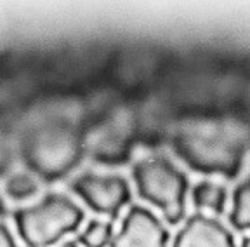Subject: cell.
I'll list each match as a JSON object with an SVG mask.
<instances>
[{"label":"cell","instance_id":"1","mask_svg":"<svg viewBox=\"0 0 250 247\" xmlns=\"http://www.w3.org/2000/svg\"><path fill=\"white\" fill-rule=\"evenodd\" d=\"M176 155L202 174H221L233 180L245 157L247 134L229 120H186L172 136Z\"/></svg>","mask_w":250,"mask_h":247},{"label":"cell","instance_id":"2","mask_svg":"<svg viewBox=\"0 0 250 247\" xmlns=\"http://www.w3.org/2000/svg\"><path fill=\"white\" fill-rule=\"evenodd\" d=\"M20 153L30 174L43 183H54L66 178L85 157V136L68 120H43L23 134Z\"/></svg>","mask_w":250,"mask_h":247},{"label":"cell","instance_id":"3","mask_svg":"<svg viewBox=\"0 0 250 247\" xmlns=\"http://www.w3.org/2000/svg\"><path fill=\"white\" fill-rule=\"evenodd\" d=\"M16 230L26 247H51L83 223L85 212L70 197L49 193L30 207L12 212Z\"/></svg>","mask_w":250,"mask_h":247},{"label":"cell","instance_id":"4","mask_svg":"<svg viewBox=\"0 0 250 247\" xmlns=\"http://www.w3.org/2000/svg\"><path fill=\"white\" fill-rule=\"evenodd\" d=\"M132 178L139 199L160 209L168 225L176 226L186 218L188 178L167 157L156 155L136 162Z\"/></svg>","mask_w":250,"mask_h":247},{"label":"cell","instance_id":"5","mask_svg":"<svg viewBox=\"0 0 250 247\" xmlns=\"http://www.w3.org/2000/svg\"><path fill=\"white\" fill-rule=\"evenodd\" d=\"M137 118L130 110H118L103 120L89 137L85 148L99 164L118 165L129 160L132 143L137 136Z\"/></svg>","mask_w":250,"mask_h":247},{"label":"cell","instance_id":"6","mask_svg":"<svg viewBox=\"0 0 250 247\" xmlns=\"http://www.w3.org/2000/svg\"><path fill=\"white\" fill-rule=\"evenodd\" d=\"M70 190L96 214L108 216L111 223L130 202V186L122 176L83 173L71 180Z\"/></svg>","mask_w":250,"mask_h":247},{"label":"cell","instance_id":"7","mask_svg":"<svg viewBox=\"0 0 250 247\" xmlns=\"http://www.w3.org/2000/svg\"><path fill=\"white\" fill-rule=\"evenodd\" d=\"M167 228L149 209L130 205L109 247H167Z\"/></svg>","mask_w":250,"mask_h":247},{"label":"cell","instance_id":"8","mask_svg":"<svg viewBox=\"0 0 250 247\" xmlns=\"http://www.w3.org/2000/svg\"><path fill=\"white\" fill-rule=\"evenodd\" d=\"M172 247H236V244L221 221L203 212H195L179 230Z\"/></svg>","mask_w":250,"mask_h":247},{"label":"cell","instance_id":"9","mask_svg":"<svg viewBox=\"0 0 250 247\" xmlns=\"http://www.w3.org/2000/svg\"><path fill=\"white\" fill-rule=\"evenodd\" d=\"M191 200L198 212L208 211L214 212L215 216L224 214V207H226L228 193L226 188L212 181H200L193 186L191 190Z\"/></svg>","mask_w":250,"mask_h":247},{"label":"cell","instance_id":"10","mask_svg":"<svg viewBox=\"0 0 250 247\" xmlns=\"http://www.w3.org/2000/svg\"><path fill=\"white\" fill-rule=\"evenodd\" d=\"M229 223L234 230H250V176L234 188Z\"/></svg>","mask_w":250,"mask_h":247},{"label":"cell","instance_id":"11","mask_svg":"<svg viewBox=\"0 0 250 247\" xmlns=\"http://www.w3.org/2000/svg\"><path fill=\"white\" fill-rule=\"evenodd\" d=\"M4 192L12 202H26L40 192V180L28 173L11 174L4 183Z\"/></svg>","mask_w":250,"mask_h":247},{"label":"cell","instance_id":"12","mask_svg":"<svg viewBox=\"0 0 250 247\" xmlns=\"http://www.w3.org/2000/svg\"><path fill=\"white\" fill-rule=\"evenodd\" d=\"M113 237V223L111 221L90 220L85 230L78 235L77 244L83 247H109Z\"/></svg>","mask_w":250,"mask_h":247},{"label":"cell","instance_id":"13","mask_svg":"<svg viewBox=\"0 0 250 247\" xmlns=\"http://www.w3.org/2000/svg\"><path fill=\"white\" fill-rule=\"evenodd\" d=\"M12 162V150L9 148L5 137L0 134V176L7 173V169L11 167Z\"/></svg>","mask_w":250,"mask_h":247},{"label":"cell","instance_id":"14","mask_svg":"<svg viewBox=\"0 0 250 247\" xmlns=\"http://www.w3.org/2000/svg\"><path fill=\"white\" fill-rule=\"evenodd\" d=\"M0 247H20L16 244L11 228L4 221H0Z\"/></svg>","mask_w":250,"mask_h":247},{"label":"cell","instance_id":"15","mask_svg":"<svg viewBox=\"0 0 250 247\" xmlns=\"http://www.w3.org/2000/svg\"><path fill=\"white\" fill-rule=\"evenodd\" d=\"M5 212H7V207H5L4 199H2V195H0V216H4Z\"/></svg>","mask_w":250,"mask_h":247},{"label":"cell","instance_id":"16","mask_svg":"<svg viewBox=\"0 0 250 247\" xmlns=\"http://www.w3.org/2000/svg\"><path fill=\"white\" fill-rule=\"evenodd\" d=\"M61 247H78V244H77V240H70V242L62 244Z\"/></svg>","mask_w":250,"mask_h":247},{"label":"cell","instance_id":"17","mask_svg":"<svg viewBox=\"0 0 250 247\" xmlns=\"http://www.w3.org/2000/svg\"><path fill=\"white\" fill-rule=\"evenodd\" d=\"M242 247H250V237H245L242 240Z\"/></svg>","mask_w":250,"mask_h":247}]
</instances>
